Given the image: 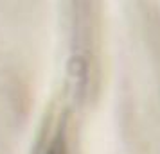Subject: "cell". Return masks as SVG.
Returning <instances> with one entry per match:
<instances>
[{
  "instance_id": "obj_1",
  "label": "cell",
  "mask_w": 160,
  "mask_h": 154,
  "mask_svg": "<svg viewBox=\"0 0 160 154\" xmlns=\"http://www.w3.org/2000/svg\"><path fill=\"white\" fill-rule=\"evenodd\" d=\"M43 154H68V143H67V134L65 129L59 127L51 138L49 145L45 147Z\"/></svg>"
}]
</instances>
